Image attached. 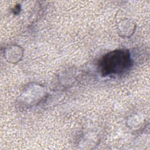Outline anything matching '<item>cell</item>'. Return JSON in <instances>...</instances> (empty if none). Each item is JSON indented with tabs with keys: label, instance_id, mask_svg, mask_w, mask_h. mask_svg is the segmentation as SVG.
Segmentation results:
<instances>
[{
	"label": "cell",
	"instance_id": "6da1fadb",
	"mask_svg": "<svg viewBox=\"0 0 150 150\" xmlns=\"http://www.w3.org/2000/svg\"><path fill=\"white\" fill-rule=\"evenodd\" d=\"M131 64L129 52L117 50L108 53L103 57L100 63L101 71L103 76L118 74L127 69Z\"/></svg>",
	"mask_w": 150,
	"mask_h": 150
}]
</instances>
